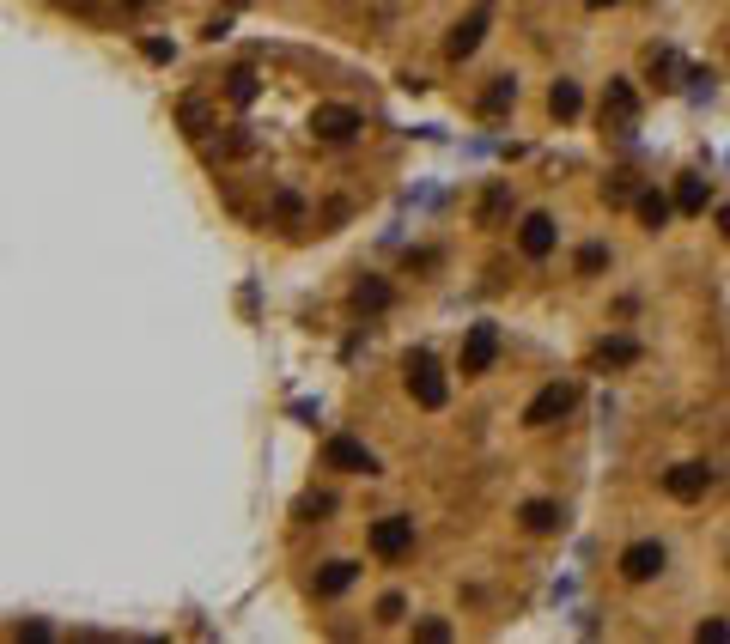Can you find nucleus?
Returning <instances> with one entry per match:
<instances>
[{
	"label": "nucleus",
	"mask_w": 730,
	"mask_h": 644,
	"mask_svg": "<svg viewBox=\"0 0 730 644\" xmlns=\"http://www.w3.org/2000/svg\"><path fill=\"white\" fill-rule=\"evenodd\" d=\"M603 268H609V250L603 244H584L578 250V274H603Z\"/></svg>",
	"instance_id": "nucleus-23"
},
{
	"label": "nucleus",
	"mask_w": 730,
	"mask_h": 644,
	"mask_svg": "<svg viewBox=\"0 0 730 644\" xmlns=\"http://www.w3.org/2000/svg\"><path fill=\"white\" fill-rule=\"evenodd\" d=\"M633 207H639V219H645L651 231H664V225H670V213H676V195H664V189H639V201H633Z\"/></svg>",
	"instance_id": "nucleus-12"
},
{
	"label": "nucleus",
	"mask_w": 730,
	"mask_h": 644,
	"mask_svg": "<svg viewBox=\"0 0 730 644\" xmlns=\"http://www.w3.org/2000/svg\"><path fill=\"white\" fill-rule=\"evenodd\" d=\"M706 487H712V468H706V462H676V468L664 474V493H670V499H682V505H688V499H700Z\"/></svg>",
	"instance_id": "nucleus-10"
},
{
	"label": "nucleus",
	"mask_w": 730,
	"mask_h": 644,
	"mask_svg": "<svg viewBox=\"0 0 730 644\" xmlns=\"http://www.w3.org/2000/svg\"><path fill=\"white\" fill-rule=\"evenodd\" d=\"M694 638H700V644H724V638H730V626H724V620H700V626H694Z\"/></svg>",
	"instance_id": "nucleus-26"
},
{
	"label": "nucleus",
	"mask_w": 730,
	"mask_h": 644,
	"mask_svg": "<svg viewBox=\"0 0 730 644\" xmlns=\"http://www.w3.org/2000/svg\"><path fill=\"white\" fill-rule=\"evenodd\" d=\"M554 237H560V225H554L548 213H530V219L518 225V250H524L530 262H542V256H554Z\"/></svg>",
	"instance_id": "nucleus-11"
},
{
	"label": "nucleus",
	"mask_w": 730,
	"mask_h": 644,
	"mask_svg": "<svg viewBox=\"0 0 730 644\" xmlns=\"http://www.w3.org/2000/svg\"><path fill=\"white\" fill-rule=\"evenodd\" d=\"M323 511H335V499H299V517H323Z\"/></svg>",
	"instance_id": "nucleus-28"
},
{
	"label": "nucleus",
	"mask_w": 730,
	"mask_h": 644,
	"mask_svg": "<svg viewBox=\"0 0 730 644\" xmlns=\"http://www.w3.org/2000/svg\"><path fill=\"white\" fill-rule=\"evenodd\" d=\"M359 128H365V122H359V110H347V104H317V110H311V134L329 140V146H347Z\"/></svg>",
	"instance_id": "nucleus-2"
},
{
	"label": "nucleus",
	"mask_w": 730,
	"mask_h": 644,
	"mask_svg": "<svg viewBox=\"0 0 730 644\" xmlns=\"http://www.w3.org/2000/svg\"><path fill=\"white\" fill-rule=\"evenodd\" d=\"M378 620H402V596H384L378 602Z\"/></svg>",
	"instance_id": "nucleus-30"
},
{
	"label": "nucleus",
	"mask_w": 730,
	"mask_h": 644,
	"mask_svg": "<svg viewBox=\"0 0 730 644\" xmlns=\"http://www.w3.org/2000/svg\"><path fill=\"white\" fill-rule=\"evenodd\" d=\"M299 213H305L299 195H274V219H280V225H299Z\"/></svg>",
	"instance_id": "nucleus-25"
},
{
	"label": "nucleus",
	"mask_w": 730,
	"mask_h": 644,
	"mask_svg": "<svg viewBox=\"0 0 730 644\" xmlns=\"http://www.w3.org/2000/svg\"><path fill=\"white\" fill-rule=\"evenodd\" d=\"M591 7H615V0H591Z\"/></svg>",
	"instance_id": "nucleus-32"
},
{
	"label": "nucleus",
	"mask_w": 730,
	"mask_h": 644,
	"mask_svg": "<svg viewBox=\"0 0 730 644\" xmlns=\"http://www.w3.org/2000/svg\"><path fill=\"white\" fill-rule=\"evenodd\" d=\"M511 98H518V79H493V86H487V98H481V110H487V116H499Z\"/></svg>",
	"instance_id": "nucleus-20"
},
{
	"label": "nucleus",
	"mask_w": 730,
	"mask_h": 644,
	"mask_svg": "<svg viewBox=\"0 0 730 644\" xmlns=\"http://www.w3.org/2000/svg\"><path fill=\"white\" fill-rule=\"evenodd\" d=\"M353 578H359L353 559H329V566L317 572V596H341V590H353Z\"/></svg>",
	"instance_id": "nucleus-13"
},
{
	"label": "nucleus",
	"mask_w": 730,
	"mask_h": 644,
	"mask_svg": "<svg viewBox=\"0 0 730 644\" xmlns=\"http://www.w3.org/2000/svg\"><path fill=\"white\" fill-rule=\"evenodd\" d=\"M323 462H329V468H341V474H378V456L365 450L359 438H347V432H335V438L323 444Z\"/></svg>",
	"instance_id": "nucleus-4"
},
{
	"label": "nucleus",
	"mask_w": 730,
	"mask_h": 644,
	"mask_svg": "<svg viewBox=\"0 0 730 644\" xmlns=\"http://www.w3.org/2000/svg\"><path fill=\"white\" fill-rule=\"evenodd\" d=\"M633 122H639V92L627 86V79H609V92H603V128L627 134Z\"/></svg>",
	"instance_id": "nucleus-6"
},
{
	"label": "nucleus",
	"mask_w": 730,
	"mask_h": 644,
	"mask_svg": "<svg viewBox=\"0 0 730 644\" xmlns=\"http://www.w3.org/2000/svg\"><path fill=\"white\" fill-rule=\"evenodd\" d=\"M603 195H609V207H627V201H639V183H633L627 171H615V177L603 183Z\"/></svg>",
	"instance_id": "nucleus-21"
},
{
	"label": "nucleus",
	"mask_w": 730,
	"mask_h": 644,
	"mask_svg": "<svg viewBox=\"0 0 730 644\" xmlns=\"http://www.w3.org/2000/svg\"><path fill=\"white\" fill-rule=\"evenodd\" d=\"M414 547V517H378L372 523V553L378 559H402Z\"/></svg>",
	"instance_id": "nucleus-8"
},
{
	"label": "nucleus",
	"mask_w": 730,
	"mask_h": 644,
	"mask_svg": "<svg viewBox=\"0 0 730 644\" xmlns=\"http://www.w3.org/2000/svg\"><path fill=\"white\" fill-rule=\"evenodd\" d=\"M578 104H584V98H578V86H572V79H554V92H548V110H554L560 122H572V116H578Z\"/></svg>",
	"instance_id": "nucleus-18"
},
{
	"label": "nucleus",
	"mask_w": 730,
	"mask_h": 644,
	"mask_svg": "<svg viewBox=\"0 0 730 644\" xmlns=\"http://www.w3.org/2000/svg\"><path fill=\"white\" fill-rule=\"evenodd\" d=\"M177 116H183V128H189V134H207V104H201V98H183V104H177Z\"/></svg>",
	"instance_id": "nucleus-22"
},
{
	"label": "nucleus",
	"mask_w": 730,
	"mask_h": 644,
	"mask_svg": "<svg viewBox=\"0 0 730 644\" xmlns=\"http://www.w3.org/2000/svg\"><path fill=\"white\" fill-rule=\"evenodd\" d=\"M505 213H511V189H505V183L481 189V201H475V219H481V225H499Z\"/></svg>",
	"instance_id": "nucleus-15"
},
{
	"label": "nucleus",
	"mask_w": 730,
	"mask_h": 644,
	"mask_svg": "<svg viewBox=\"0 0 730 644\" xmlns=\"http://www.w3.org/2000/svg\"><path fill=\"white\" fill-rule=\"evenodd\" d=\"M524 529H530V535H554V529H560V505L530 499V505H524Z\"/></svg>",
	"instance_id": "nucleus-16"
},
{
	"label": "nucleus",
	"mask_w": 730,
	"mask_h": 644,
	"mask_svg": "<svg viewBox=\"0 0 730 644\" xmlns=\"http://www.w3.org/2000/svg\"><path fill=\"white\" fill-rule=\"evenodd\" d=\"M140 49H146V61H171V43H159V37H146Z\"/></svg>",
	"instance_id": "nucleus-29"
},
{
	"label": "nucleus",
	"mask_w": 730,
	"mask_h": 644,
	"mask_svg": "<svg viewBox=\"0 0 730 644\" xmlns=\"http://www.w3.org/2000/svg\"><path fill=\"white\" fill-rule=\"evenodd\" d=\"M499 359V329L493 322H475V329L463 335V377H487Z\"/></svg>",
	"instance_id": "nucleus-3"
},
{
	"label": "nucleus",
	"mask_w": 730,
	"mask_h": 644,
	"mask_svg": "<svg viewBox=\"0 0 730 644\" xmlns=\"http://www.w3.org/2000/svg\"><path fill=\"white\" fill-rule=\"evenodd\" d=\"M238 7H244V0H238Z\"/></svg>",
	"instance_id": "nucleus-33"
},
{
	"label": "nucleus",
	"mask_w": 730,
	"mask_h": 644,
	"mask_svg": "<svg viewBox=\"0 0 730 644\" xmlns=\"http://www.w3.org/2000/svg\"><path fill=\"white\" fill-rule=\"evenodd\" d=\"M676 213H706V183L700 177H676Z\"/></svg>",
	"instance_id": "nucleus-19"
},
{
	"label": "nucleus",
	"mask_w": 730,
	"mask_h": 644,
	"mask_svg": "<svg viewBox=\"0 0 730 644\" xmlns=\"http://www.w3.org/2000/svg\"><path fill=\"white\" fill-rule=\"evenodd\" d=\"M250 98H256V73L238 67V73H232V104H250Z\"/></svg>",
	"instance_id": "nucleus-24"
},
{
	"label": "nucleus",
	"mask_w": 730,
	"mask_h": 644,
	"mask_svg": "<svg viewBox=\"0 0 730 644\" xmlns=\"http://www.w3.org/2000/svg\"><path fill=\"white\" fill-rule=\"evenodd\" d=\"M487 25H493V7H475V13H469V19H463V25H457L451 37H445V55H451V61H469V55L481 49Z\"/></svg>",
	"instance_id": "nucleus-9"
},
{
	"label": "nucleus",
	"mask_w": 730,
	"mask_h": 644,
	"mask_svg": "<svg viewBox=\"0 0 730 644\" xmlns=\"http://www.w3.org/2000/svg\"><path fill=\"white\" fill-rule=\"evenodd\" d=\"M408 395L420 408H445V371L432 353H408Z\"/></svg>",
	"instance_id": "nucleus-1"
},
{
	"label": "nucleus",
	"mask_w": 730,
	"mask_h": 644,
	"mask_svg": "<svg viewBox=\"0 0 730 644\" xmlns=\"http://www.w3.org/2000/svg\"><path fill=\"white\" fill-rule=\"evenodd\" d=\"M572 383H548V389H536V401L524 408V426H554V420H566L572 414Z\"/></svg>",
	"instance_id": "nucleus-5"
},
{
	"label": "nucleus",
	"mask_w": 730,
	"mask_h": 644,
	"mask_svg": "<svg viewBox=\"0 0 730 644\" xmlns=\"http://www.w3.org/2000/svg\"><path fill=\"white\" fill-rule=\"evenodd\" d=\"M633 359H639V341H627V335L597 341V365H633Z\"/></svg>",
	"instance_id": "nucleus-17"
},
{
	"label": "nucleus",
	"mask_w": 730,
	"mask_h": 644,
	"mask_svg": "<svg viewBox=\"0 0 730 644\" xmlns=\"http://www.w3.org/2000/svg\"><path fill=\"white\" fill-rule=\"evenodd\" d=\"M657 572H664V541H633L621 553V578L627 584H651Z\"/></svg>",
	"instance_id": "nucleus-7"
},
{
	"label": "nucleus",
	"mask_w": 730,
	"mask_h": 644,
	"mask_svg": "<svg viewBox=\"0 0 730 644\" xmlns=\"http://www.w3.org/2000/svg\"><path fill=\"white\" fill-rule=\"evenodd\" d=\"M718 231H724V237H730V207H724V213H718Z\"/></svg>",
	"instance_id": "nucleus-31"
},
{
	"label": "nucleus",
	"mask_w": 730,
	"mask_h": 644,
	"mask_svg": "<svg viewBox=\"0 0 730 644\" xmlns=\"http://www.w3.org/2000/svg\"><path fill=\"white\" fill-rule=\"evenodd\" d=\"M353 304H359L365 316H378V310L390 304V286H384L378 274H365V280H353Z\"/></svg>",
	"instance_id": "nucleus-14"
},
{
	"label": "nucleus",
	"mask_w": 730,
	"mask_h": 644,
	"mask_svg": "<svg viewBox=\"0 0 730 644\" xmlns=\"http://www.w3.org/2000/svg\"><path fill=\"white\" fill-rule=\"evenodd\" d=\"M420 638L438 644V638H451V626H445V620H420Z\"/></svg>",
	"instance_id": "nucleus-27"
}]
</instances>
